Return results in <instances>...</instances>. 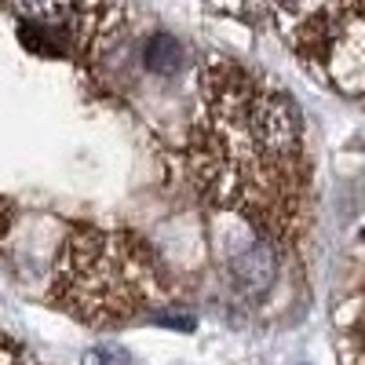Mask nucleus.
I'll list each match as a JSON object with an SVG mask.
<instances>
[{
  "label": "nucleus",
  "instance_id": "obj_3",
  "mask_svg": "<svg viewBox=\"0 0 365 365\" xmlns=\"http://www.w3.org/2000/svg\"><path fill=\"white\" fill-rule=\"evenodd\" d=\"M22 41L44 55H96L117 29L110 0H11Z\"/></svg>",
  "mask_w": 365,
  "mask_h": 365
},
{
  "label": "nucleus",
  "instance_id": "obj_5",
  "mask_svg": "<svg viewBox=\"0 0 365 365\" xmlns=\"http://www.w3.org/2000/svg\"><path fill=\"white\" fill-rule=\"evenodd\" d=\"M179 66V44L168 34H154L146 41V70L154 73H172Z\"/></svg>",
  "mask_w": 365,
  "mask_h": 365
},
{
  "label": "nucleus",
  "instance_id": "obj_2",
  "mask_svg": "<svg viewBox=\"0 0 365 365\" xmlns=\"http://www.w3.org/2000/svg\"><path fill=\"white\" fill-rule=\"evenodd\" d=\"M55 303L106 325L150 311L165 296L161 267L139 237L125 230H73L55 256Z\"/></svg>",
  "mask_w": 365,
  "mask_h": 365
},
{
  "label": "nucleus",
  "instance_id": "obj_1",
  "mask_svg": "<svg viewBox=\"0 0 365 365\" xmlns=\"http://www.w3.org/2000/svg\"><path fill=\"white\" fill-rule=\"evenodd\" d=\"M190 175L205 201L237 212L259 237L292 234L303 201L296 103L241 66H201Z\"/></svg>",
  "mask_w": 365,
  "mask_h": 365
},
{
  "label": "nucleus",
  "instance_id": "obj_4",
  "mask_svg": "<svg viewBox=\"0 0 365 365\" xmlns=\"http://www.w3.org/2000/svg\"><path fill=\"white\" fill-rule=\"evenodd\" d=\"M274 274H278V259H274V245L270 237H256L245 252H237L230 259V282L245 292V296H259L270 289Z\"/></svg>",
  "mask_w": 365,
  "mask_h": 365
},
{
  "label": "nucleus",
  "instance_id": "obj_6",
  "mask_svg": "<svg viewBox=\"0 0 365 365\" xmlns=\"http://www.w3.org/2000/svg\"><path fill=\"white\" fill-rule=\"evenodd\" d=\"M81 365H135V358L120 347H96L81 358Z\"/></svg>",
  "mask_w": 365,
  "mask_h": 365
}]
</instances>
